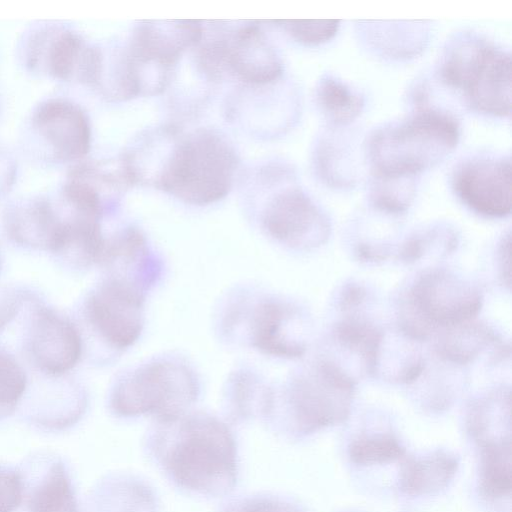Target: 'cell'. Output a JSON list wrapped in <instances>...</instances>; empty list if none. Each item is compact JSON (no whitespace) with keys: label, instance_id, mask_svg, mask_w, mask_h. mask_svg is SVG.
<instances>
[{"label":"cell","instance_id":"6da1fadb","mask_svg":"<svg viewBox=\"0 0 512 512\" xmlns=\"http://www.w3.org/2000/svg\"><path fill=\"white\" fill-rule=\"evenodd\" d=\"M133 183H144L192 205H208L230 191L238 157L219 132L175 126L151 130L123 155Z\"/></svg>","mask_w":512,"mask_h":512},{"label":"cell","instance_id":"7a4b0ae2","mask_svg":"<svg viewBox=\"0 0 512 512\" xmlns=\"http://www.w3.org/2000/svg\"><path fill=\"white\" fill-rule=\"evenodd\" d=\"M143 450L163 477L189 496L223 498L236 488L237 440L227 423L213 414L188 411L156 420L144 436Z\"/></svg>","mask_w":512,"mask_h":512},{"label":"cell","instance_id":"3957f363","mask_svg":"<svg viewBox=\"0 0 512 512\" xmlns=\"http://www.w3.org/2000/svg\"><path fill=\"white\" fill-rule=\"evenodd\" d=\"M0 348L36 375L63 377L81 360L78 326L36 291L13 286L0 292Z\"/></svg>","mask_w":512,"mask_h":512},{"label":"cell","instance_id":"277c9868","mask_svg":"<svg viewBox=\"0 0 512 512\" xmlns=\"http://www.w3.org/2000/svg\"><path fill=\"white\" fill-rule=\"evenodd\" d=\"M460 130L448 112L420 107L401 122L375 130L367 144L372 176L416 177L443 160Z\"/></svg>","mask_w":512,"mask_h":512},{"label":"cell","instance_id":"5b68a950","mask_svg":"<svg viewBox=\"0 0 512 512\" xmlns=\"http://www.w3.org/2000/svg\"><path fill=\"white\" fill-rule=\"evenodd\" d=\"M439 73L448 87L462 92L473 110L495 117L510 115L511 59L503 49L466 34L449 44Z\"/></svg>","mask_w":512,"mask_h":512},{"label":"cell","instance_id":"8992f818","mask_svg":"<svg viewBox=\"0 0 512 512\" xmlns=\"http://www.w3.org/2000/svg\"><path fill=\"white\" fill-rule=\"evenodd\" d=\"M198 394L197 379L186 364L158 359L120 379L110 393L109 408L121 418L167 420L188 412Z\"/></svg>","mask_w":512,"mask_h":512},{"label":"cell","instance_id":"52a82bcc","mask_svg":"<svg viewBox=\"0 0 512 512\" xmlns=\"http://www.w3.org/2000/svg\"><path fill=\"white\" fill-rule=\"evenodd\" d=\"M204 25L199 20L141 21L121 45L127 82L132 93L162 92L171 72L188 47L198 45Z\"/></svg>","mask_w":512,"mask_h":512},{"label":"cell","instance_id":"ba28073f","mask_svg":"<svg viewBox=\"0 0 512 512\" xmlns=\"http://www.w3.org/2000/svg\"><path fill=\"white\" fill-rule=\"evenodd\" d=\"M199 44L198 62L210 79L229 74L246 84L266 85L283 72L280 57L257 24L221 29Z\"/></svg>","mask_w":512,"mask_h":512},{"label":"cell","instance_id":"9c48e42d","mask_svg":"<svg viewBox=\"0 0 512 512\" xmlns=\"http://www.w3.org/2000/svg\"><path fill=\"white\" fill-rule=\"evenodd\" d=\"M23 138L25 149L37 160L77 163L90 150V121L77 103L62 97L49 98L33 108Z\"/></svg>","mask_w":512,"mask_h":512},{"label":"cell","instance_id":"30bf717a","mask_svg":"<svg viewBox=\"0 0 512 512\" xmlns=\"http://www.w3.org/2000/svg\"><path fill=\"white\" fill-rule=\"evenodd\" d=\"M143 303L142 289L126 280L106 276L83 300L80 316L102 341L124 349L141 334Z\"/></svg>","mask_w":512,"mask_h":512},{"label":"cell","instance_id":"8fae6325","mask_svg":"<svg viewBox=\"0 0 512 512\" xmlns=\"http://www.w3.org/2000/svg\"><path fill=\"white\" fill-rule=\"evenodd\" d=\"M90 46L67 24L41 21L24 32L18 52L29 72L83 83Z\"/></svg>","mask_w":512,"mask_h":512},{"label":"cell","instance_id":"7c38bea8","mask_svg":"<svg viewBox=\"0 0 512 512\" xmlns=\"http://www.w3.org/2000/svg\"><path fill=\"white\" fill-rule=\"evenodd\" d=\"M452 187L458 198L474 212L504 217L511 210V160L505 156L478 155L454 170Z\"/></svg>","mask_w":512,"mask_h":512},{"label":"cell","instance_id":"4fadbf2b","mask_svg":"<svg viewBox=\"0 0 512 512\" xmlns=\"http://www.w3.org/2000/svg\"><path fill=\"white\" fill-rule=\"evenodd\" d=\"M132 184L122 157L115 161L83 159L71 167L60 196L102 219Z\"/></svg>","mask_w":512,"mask_h":512},{"label":"cell","instance_id":"5bb4252c","mask_svg":"<svg viewBox=\"0 0 512 512\" xmlns=\"http://www.w3.org/2000/svg\"><path fill=\"white\" fill-rule=\"evenodd\" d=\"M58 201L29 196L9 202L2 212L5 236L15 246L50 254L60 224Z\"/></svg>","mask_w":512,"mask_h":512},{"label":"cell","instance_id":"9a60e30c","mask_svg":"<svg viewBox=\"0 0 512 512\" xmlns=\"http://www.w3.org/2000/svg\"><path fill=\"white\" fill-rule=\"evenodd\" d=\"M262 224L270 236L288 245H303L327 228L314 202L297 187L276 194L263 211Z\"/></svg>","mask_w":512,"mask_h":512},{"label":"cell","instance_id":"2e32d148","mask_svg":"<svg viewBox=\"0 0 512 512\" xmlns=\"http://www.w3.org/2000/svg\"><path fill=\"white\" fill-rule=\"evenodd\" d=\"M34 385H28L30 417L46 427L71 425L82 416L87 396L80 384L69 375L47 377L36 375Z\"/></svg>","mask_w":512,"mask_h":512},{"label":"cell","instance_id":"e0dca14e","mask_svg":"<svg viewBox=\"0 0 512 512\" xmlns=\"http://www.w3.org/2000/svg\"><path fill=\"white\" fill-rule=\"evenodd\" d=\"M291 306L269 300L259 304L251 322L252 345L267 355L297 357L305 349Z\"/></svg>","mask_w":512,"mask_h":512},{"label":"cell","instance_id":"ac0fdd59","mask_svg":"<svg viewBox=\"0 0 512 512\" xmlns=\"http://www.w3.org/2000/svg\"><path fill=\"white\" fill-rule=\"evenodd\" d=\"M93 499L95 512H159L154 488L130 472L106 476L96 487Z\"/></svg>","mask_w":512,"mask_h":512},{"label":"cell","instance_id":"d6986e66","mask_svg":"<svg viewBox=\"0 0 512 512\" xmlns=\"http://www.w3.org/2000/svg\"><path fill=\"white\" fill-rule=\"evenodd\" d=\"M458 458L447 451H434L407 460L401 470L399 487L409 496H425L445 489L456 475Z\"/></svg>","mask_w":512,"mask_h":512},{"label":"cell","instance_id":"ffe728a7","mask_svg":"<svg viewBox=\"0 0 512 512\" xmlns=\"http://www.w3.org/2000/svg\"><path fill=\"white\" fill-rule=\"evenodd\" d=\"M315 99L320 111L334 125H348L363 111L360 92L333 75H324L316 86Z\"/></svg>","mask_w":512,"mask_h":512},{"label":"cell","instance_id":"44dd1931","mask_svg":"<svg viewBox=\"0 0 512 512\" xmlns=\"http://www.w3.org/2000/svg\"><path fill=\"white\" fill-rule=\"evenodd\" d=\"M29 512H79L70 479L61 462L50 465L32 487Z\"/></svg>","mask_w":512,"mask_h":512},{"label":"cell","instance_id":"7402d4cb","mask_svg":"<svg viewBox=\"0 0 512 512\" xmlns=\"http://www.w3.org/2000/svg\"><path fill=\"white\" fill-rule=\"evenodd\" d=\"M481 448V492L491 500L509 497L512 488L511 443L491 444Z\"/></svg>","mask_w":512,"mask_h":512},{"label":"cell","instance_id":"603a6c76","mask_svg":"<svg viewBox=\"0 0 512 512\" xmlns=\"http://www.w3.org/2000/svg\"><path fill=\"white\" fill-rule=\"evenodd\" d=\"M405 448L390 434L364 435L354 439L348 447V456L356 465L371 466L399 461Z\"/></svg>","mask_w":512,"mask_h":512},{"label":"cell","instance_id":"cb8c5ba5","mask_svg":"<svg viewBox=\"0 0 512 512\" xmlns=\"http://www.w3.org/2000/svg\"><path fill=\"white\" fill-rule=\"evenodd\" d=\"M28 385L25 367L0 348V420L12 415L22 404Z\"/></svg>","mask_w":512,"mask_h":512},{"label":"cell","instance_id":"d4e9b609","mask_svg":"<svg viewBox=\"0 0 512 512\" xmlns=\"http://www.w3.org/2000/svg\"><path fill=\"white\" fill-rule=\"evenodd\" d=\"M415 178L373 176L372 201L380 209L389 212L405 210L414 197Z\"/></svg>","mask_w":512,"mask_h":512},{"label":"cell","instance_id":"484cf974","mask_svg":"<svg viewBox=\"0 0 512 512\" xmlns=\"http://www.w3.org/2000/svg\"><path fill=\"white\" fill-rule=\"evenodd\" d=\"M217 512H304L295 502L271 492L235 495L223 501Z\"/></svg>","mask_w":512,"mask_h":512},{"label":"cell","instance_id":"4316f807","mask_svg":"<svg viewBox=\"0 0 512 512\" xmlns=\"http://www.w3.org/2000/svg\"><path fill=\"white\" fill-rule=\"evenodd\" d=\"M294 40L315 46L328 42L338 32L340 20H274Z\"/></svg>","mask_w":512,"mask_h":512},{"label":"cell","instance_id":"83f0119b","mask_svg":"<svg viewBox=\"0 0 512 512\" xmlns=\"http://www.w3.org/2000/svg\"><path fill=\"white\" fill-rule=\"evenodd\" d=\"M24 485L21 475L0 466V512H13L23 500Z\"/></svg>","mask_w":512,"mask_h":512},{"label":"cell","instance_id":"f1b7e54d","mask_svg":"<svg viewBox=\"0 0 512 512\" xmlns=\"http://www.w3.org/2000/svg\"><path fill=\"white\" fill-rule=\"evenodd\" d=\"M17 175V162L14 155L0 145V199L5 197L14 185Z\"/></svg>","mask_w":512,"mask_h":512},{"label":"cell","instance_id":"f546056e","mask_svg":"<svg viewBox=\"0 0 512 512\" xmlns=\"http://www.w3.org/2000/svg\"><path fill=\"white\" fill-rule=\"evenodd\" d=\"M1 271H2V259H1V255H0V274H1Z\"/></svg>","mask_w":512,"mask_h":512}]
</instances>
